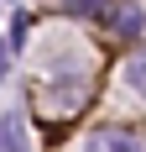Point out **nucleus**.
<instances>
[{"label":"nucleus","instance_id":"20e7f679","mask_svg":"<svg viewBox=\"0 0 146 152\" xmlns=\"http://www.w3.org/2000/svg\"><path fill=\"white\" fill-rule=\"evenodd\" d=\"M110 0H68V11H84V16H99Z\"/></svg>","mask_w":146,"mask_h":152},{"label":"nucleus","instance_id":"7ed1b4c3","mask_svg":"<svg viewBox=\"0 0 146 152\" xmlns=\"http://www.w3.org/2000/svg\"><path fill=\"white\" fill-rule=\"evenodd\" d=\"M125 84H131L136 94H146V53H136V58L125 63Z\"/></svg>","mask_w":146,"mask_h":152},{"label":"nucleus","instance_id":"f257e3e1","mask_svg":"<svg viewBox=\"0 0 146 152\" xmlns=\"http://www.w3.org/2000/svg\"><path fill=\"white\" fill-rule=\"evenodd\" d=\"M89 152H146V147H141L136 131H125V126H104V131L89 137Z\"/></svg>","mask_w":146,"mask_h":152},{"label":"nucleus","instance_id":"f03ea898","mask_svg":"<svg viewBox=\"0 0 146 152\" xmlns=\"http://www.w3.org/2000/svg\"><path fill=\"white\" fill-rule=\"evenodd\" d=\"M110 26H115L120 37H141V26H146V11H141V5H125V11H115V16H110Z\"/></svg>","mask_w":146,"mask_h":152}]
</instances>
